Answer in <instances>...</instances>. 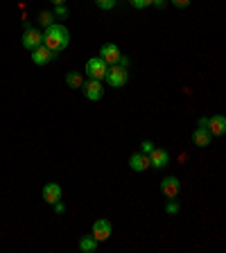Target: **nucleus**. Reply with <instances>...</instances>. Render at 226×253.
Instances as JSON below:
<instances>
[{
  "instance_id": "f257e3e1",
  "label": "nucleus",
  "mask_w": 226,
  "mask_h": 253,
  "mask_svg": "<svg viewBox=\"0 0 226 253\" xmlns=\"http://www.w3.org/2000/svg\"><path fill=\"white\" fill-rule=\"evenodd\" d=\"M70 43V32L61 25V23H52L50 27H45L43 32V45H47L54 54L63 52Z\"/></svg>"
},
{
  "instance_id": "f03ea898",
  "label": "nucleus",
  "mask_w": 226,
  "mask_h": 253,
  "mask_svg": "<svg viewBox=\"0 0 226 253\" xmlns=\"http://www.w3.org/2000/svg\"><path fill=\"white\" fill-rule=\"evenodd\" d=\"M106 84L113 86V88H120V86L127 84V79H129V70L125 68V66H109V70H106Z\"/></svg>"
},
{
  "instance_id": "7ed1b4c3",
  "label": "nucleus",
  "mask_w": 226,
  "mask_h": 253,
  "mask_svg": "<svg viewBox=\"0 0 226 253\" xmlns=\"http://www.w3.org/2000/svg\"><path fill=\"white\" fill-rule=\"evenodd\" d=\"M106 70H109V63L102 57H93L86 61V75H89V79H104Z\"/></svg>"
},
{
  "instance_id": "20e7f679",
  "label": "nucleus",
  "mask_w": 226,
  "mask_h": 253,
  "mask_svg": "<svg viewBox=\"0 0 226 253\" xmlns=\"http://www.w3.org/2000/svg\"><path fill=\"white\" fill-rule=\"evenodd\" d=\"M111 233H113V226H111L109 219H97L93 224V228H90V235H93L97 242H104V240H109Z\"/></svg>"
},
{
  "instance_id": "39448f33",
  "label": "nucleus",
  "mask_w": 226,
  "mask_h": 253,
  "mask_svg": "<svg viewBox=\"0 0 226 253\" xmlns=\"http://www.w3.org/2000/svg\"><path fill=\"white\" fill-rule=\"evenodd\" d=\"M43 43V34L41 30H34V27H25V32H23V47H27V50H34V47H39Z\"/></svg>"
},
{
  "instance_id": "423d86ee",
  "label": "nucleus",
  "mask_w": 226,
  "mask_h": 253,
  "mask_svg": "<svg viewBox=\"0 0 226 253\" xmlns=\"http://www.w3.org/2000/svg\"><path fill=\"white\" fill-rule=\"evenodd\" d=\"M82 88H84V95H86V97H89V100H93V102L100 100L102 95H104V86H102V79H89V82H86Z\"/></svg>"
},
{
  "instance_id": "0eeeda50",
  "label": "nucleus",
  "mask_w": 226,
  "mask_h": 253,
  "mask_svg": "<svg viewBox=\"0 0 226 253\" xmlns=\"http://www.w3.org/2000/svg\"><path fill=\"white\" fill-rule=\"evenodd\" d=\"M52 59H54V52L47 45H43V43L32 50V61L37 63V66H45V63H50Z\"/></svg>"
},
{
  "instance_id": "6e6552de",
  "label": "nucleus",
  "mask_w": 226,
  "mask_h": 253,
  "mask_svg": "<svg viewBox=\"0 0 226 253\" xmlns=\"http://www.w3.org/2000/svg\"><path fill=\"white\" fill-rule=\"evenodd\" d=\"M181 190V181L177 179V176H165L163 181H161V192H163L168 199H174V197L179 195Z\"/></svg>"
},
{
  "instance_id": "1a4fd4ad",
  "label": "nucleus",
  "mask_w": 226,
  "mask_h": 253,
  "mask_svg": "<svg viewBox=\"0 0 226 253\" xmlns=\"http://www.w3.org/2000/svg\"><path fill=\"white\" fill-rule=\"evenodd\" d=\"M100 57L104 59L109 66H116L118 61H120V47L116 45V43H106V45H102V50H100Z\"/></svg>"
},
{
  "instance_id": "9d476101",
  "label": "nucleus",
  "mask_w": 226,
  "mask_h": 253,
  "mask_svg": "<svg viewBox=\"0 0 226 253\" xmlns=\"http://www.w3.org/2000/svg\"><path fill=\"white\" fill-rule=\"evenodd\" d=\"M168 163H170V154H168V149L156 147L152 154H149V165H152V168L161 169V168H165Z\"/></svg>"
},
{
  "instance_id": "9b49d317",
  "label": "nucleus",
  "mask_w": 226,
  "mask_h": 253,
  "mask_svg": "<svg viewBox=\"0 0 226 253\" xmlns=\"http://www.w3.org/2000/svg\"><path fill=\"white\" fill-rule=\"evenodd\" d=\"M208 131H211L213 136H224L226 133V116L217 113V116L208 118Z\"/></svg>"
},
{
  "instance_id": "f8f14e48",
  "label": "nucleus",
  "mask_w": 226,
  "mask_h": 253,
  "mask_svg": "<svg viewBox=\"0 0 226 253\" xmlns=\"http://www.w3.org/2000/svg\"><path fill=\"white\" fill-rule=\"evenodd\" d=\"M61 185L59 183H45L43 185V199L47 201V204H57V201H61Z\"/></svg>"
},
{
  "instance_id": "ddd939ff",
  "label": "nucleus",
  "mask_w": 226,
  "mask_h": 253,
  "mask_svg": "<svg viewBox=\"0 0 226 253\" xmlns=\"http://www.w3.org/2000/svg\"><path fill=\"white\" fill-rule=\"evenodd\" d=\"M211 138L213 133L206 129V126H197L195 131H192V142H195L197 147H208L211 145Z\"/></svg>"
},
{
  "instance_id": "4468645a",
  "label": "nucleus",
  "mask_w": 226,
  "mask_h": 253,
  "mask_svg": "<svg viewBox=\"0 0 226 253\" xmlns=\"http://www.w3.org/2000/svg\"><path fill=\"white\" fill-rule=\"evenodd\" d=\"M129 168L134 169V172H145V169L149 168V156L147 154H132V158H129Z\"/></svg>"
},
{
  "instance_id": "2eb2a0df",
  "label": "nucleus",
  "mask_w": 226,
  "mask_h": 253,
  "mask_svg": "<svg viewBox=\"0 0 226 253\" xmlns=\"http://www.w3.org/2000/svg\"><path fill=\"white\" fill-rule=\"evenodd\" d=\"M97 240H95L93 235H84L82 240H79V251H84V253H90V251H95L97 249Z\"/></svg>"
},
{
  "instance_id": "dca6fc26",
  "label": "nucleus",
  "mask_w": 226,
  "mask_h": 253,
  "mask_svg": "<svg viewBox=\"0 0 226 253\" xmlns=\"http://www.w3.org/2000/svg\"><path fill=\"white\" fill-rule=\"evenodd\" d=\"M66 84L70 88H82L84 86V77H82V73H68L66 75Z\"/></svg>"
},
{
  "instance_id": "f3484780",
  "label": "nucleus",
  "mask_w": 226,
  "mask_h": 253,
  "mask_svg": "<svg viewBox=\"0 0 226 253\" xmlns=\"http://www.w3.org/2000/svg\"><path fill=\"white\" fill-rule=\"evenodd\" d=\"M39 21H41L43 27H50L54 23V14L52 11H41V14H39Z\"/></svg>"
},
{
  "instance_id": "a211bd4d",
  "label": "nucleus",
  "mask_w": 226,
  "mask_h": 253,
  "mask_svg": "<svg viewBox=\"0 0 226 253\" xmlns=\"http://www.w3.org/2000/svg\"><path fill=\"white\" fill-rule=\"evenodd\" d=\"M54 18H59V21H61V18H66V16H68V9H66V5H54Z\"/></svg>"
},
{
  "instance_id": "6ab92c4d",
  "label": "nucleus",
  "mask_w": 226,
  "mask_h": 253,
  "mask_svg": "<svg viewBox=\"0 0 226 253\" xmlns=\"http://www.w3.org/2000/svg\"><path fill=\"white\" fill-rule=\"evenodd\" d=\"M165 212H168V215H177V212H179V204L174 199H170L168 204H165Z\"/></svg>"
},
{
  "instance_id": "aec40b11",
  "label": "nucleus",
  "mask_w": 226,
  "mask_h": 253,
  "mask_svg": "<svg viewBox=\"0 0 226 253\" xmlns=\"http://www.w3.org/2000/svg\"><path fill=\"white\" fill-rule=\"evenodd\" d=\"M140 149H142V154H147V156H149V154L156 149V145H154L152 140H142V142H140Z\"/></svg>"
},
{
  "instance_id": "412c9836",
  "label": "nucleus",
  "mask_w": 226,
  "mask_h": 253,
  "mask_svg": "<svg viewBox=\"0 0 226 253\" xmlns=\"http://www.w3.org/2000/svg\"><path fill=\"white\" fill-rule=\"evenodd\" d=\"M95 5L100 9H113L116 7V0H95Z\"/></svg>"
},
{
  "instance_id": "4be33fe9",
  "label": "nucleus",
  "mask_w": 226,
  "mask_h": 253,
  "mask_svg": "<svg viewBox=\"0 0 226 253\" xmlns=\"http://www.w3.org/2000/svg\"><path fill=\"white\" fill-rule=\"evenodd\" d=\"M132 2V7H136V9H145V7H149L154 2V0H129Z\"/></svg>"
},
{
  "instance_id": "5701e85b",
  "label": "nucleus",
  "mask_w": 226,
  "mask_h": 253,
  "mask_svg": "<svg viewBox=\"0 0 226 253\" xmlns=\"http://www.w3.org/2000/svg\"><path fill=\"white\" fill-rule=\"evenodd\" d=\"M174 7H179V9H185V7L190 5V0H172Z\"/></svg>"
},
{
  "instance_id": "b1692460",
  "label": "nucleus",
  "mask_w": 226,
  "mask_h": 253,
  "mask_svg": "<svg viewBox=\"0 0 226 253\" xmlns=\"http://www.w3.org/2000/svg\"><path fill=\"white\" fill-rule=\"evenodd\" d=\"M52 208H54V212H57V215H61V212L66 211V206H63L61 201H57V204H52Z\"/></svg>"
},
{
  "instance_id": "393cba45",
  "label": "nucleus",
  "mask_w": 226,
  "mask_h": 253,
  "mask_svg": "<svg viewBox=\"0 0 226 253\" xmlns=\"http://www.w3.org/2000/svg\"><path fill=\"white\" fill-rule=\"evenodd\" d=\"M197 125H199V126H206V129H208V118H199V122H197Z\"/></svg>"
},
{
  "instance_id": "a878e982",
  "label": "nucleus",
  "mask_w": 226,
  "mask_h": 253,
  "mask_svg": "<svg viewBox=\"0 0 226 253\" xmlns=\"http://www.w3.org/2000/svg\"><path fill=\"white\" fill-rule=\"evenodd\" d=\"M118 66H125V68H127V66H129V59H127V57H120V61H118Z\"/></svg>"
},
{
  "instance_id": "bb28decb",
  "label": "nucleus",
  "mask_w": 226,
  "mask_h": 253,
  "mask_svg": "<svg viewBox=\"0 0 226 253\" xmlns=\"http://www.w3.org/2000/svg\"><path fill=\"white\" fill-rule=\"evenodd\" d=\"M154 5H156V7H163V5H165V0H154Z\"/></svg>"
},
{
  "instance_id": "cd10ccee",
  "label": "nucleus",
  "mask_w": 226,
  "mask_h": 253,
  "mask_svg": "<svg viewBox=\"0 0 226 253\" xmlns=\"http://www.w3.org/2000/svg\"><path fill=\"white\" fill-rule=\"evenodd\" d=\"M54 5H63V2H66V0H52Z\"/></svg>"
}]
</instances>
